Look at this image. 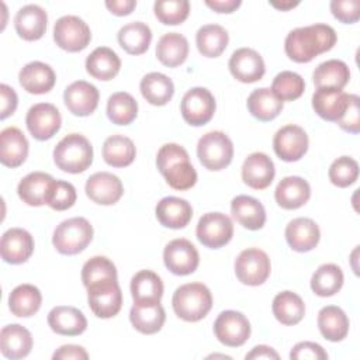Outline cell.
<instances>
[{
  "label": "cell",
  "instance_id": "obj_54",
  "mask_svg": "<svg viewBox=\"0 0 360 360\" xmlns=\"http://www.w3.org/2000/svg\"><path fill=\"white\" fill-rule=\"evenodd\" d=\"M290 359L292 360H325L328 359V353L323 350V347L315 342H300L297 343L291 352H290Z\"/></svg>",
  "mask_w": 360,
  "mask_h": 360
},
{
  "label": "cell",
  "instance_id": "obj_36",
  "mask_svg": "<svg viewBox=\"0 0 360 360\" xmlns=\"http://www.w3.org/2000/svg\"><path fill=\"white\" fill-rule=\"evenodd\" d=\"M142 97L152 105H166L173 94L174 84L170 77L159 72H150L145 75L139 83Z\"/></svg>",
  "mask_w": 360,
  "mask_h": 360
},
{
  "label": "cell",
  "instance_id": "obj_28",
  "mask_svg": "<svg viewBox=\"0 0 360 360\" xmlns=\"http://www.w3.org/2000/svg\"><path fill=\"white\" fill-rule=\"evenodd\" d=\"M311 197L309 183L300 176L284 177L274 190L276 202L284 210H297L308 202Z\"/></svg>",
  "mask_w": 360,
  "mask_h": 360
},
{
  "label": "cell",
  "instance_id": "obj_22",
  "mask_svg": "<svg viewBox=\"0 0 360 360\" xmlns=\"http://www.w3.org/2000/svg\"><path fill=\"white\" fill-rule=\"evenodd\" d=\"M321 231L318 224L305 217L294 218L285 226V240L295 252H309L319 243Z\"/></svg>",
  "mask_w": 360,
  "mask_h": 360
},
{
  "label": "cell",
  "instance_id": "obj_55",
  "mask_svg": "<svg viewBox=\"0 0 360 360\" xmlns=\"http://www.w3.org/2000/svg\"><path fill=\"white\" fill-rule=\"evenodd\" d=\"M18 104V97L14 89L7 84H0V118L6 120L13 115Z\"/></svg>",
  "mask_w": 360,
  "mask_h": 360
},
{
  "label": "cell",
  "instance_id": "obj_47",
  "mask_svg": "<svg viewBox=\"0 0 360 360\" xmlns=\"http://www.w3.org/2000/svg\"><path fill=\"white\" fill-rule=\"evenodd\" d=\"M270 90L280 101H294L302 96L305 82L301 75L291 70H283L273 79Z\"/></svg>",
  "mask_w": 360,
  "mask_h": 360
},
{
  "label": "cell",
  "instance_id": "obj_9",
  "mask_svg": "<svg viewBox=\"0 0 360 360\" xmlns=\"http://www.w3.org/2000/svg\"><path fill=\"white\" fill-rule=\"evenodd\" d=\"M87 302L97 318L115 316L122 307V291L118 280L101 281L87 287Z\"/></svg>",
  "mask_w": 360,
  "mask_h": 360
},
{
  "label": "cell",
  "instance_id": "obj_6",
  "mask_svg": "<svg viewBox=\"0 0 360 360\" xmlns=\"http://www.w3.org/2000/svg\"><path fill=\"white\" fill-rule=\"evenodd\" d=\"M197 156L205 169L222 170L232 162L233 143L222 131L207 132L198 139Z\"/></svg>",
  "mask_w": 360,
  "mask_h": 360
},
{
  "label": "cell",
  "instance_id": "obj_1",
  "mask_svg": "<svg viewBox=\"0 0 360 360\" xmlns=\"http://www.w3.org/2000/svg\"><path fill=\"white\" fill-rule=\"evenodd\" d=\"M338 41L336 31L328 24H312L291 30L284 41L287 56L297 63H308L330 51Z\"/></svg>",
  "mask_w": 360,
  "mask_h": 360
},
{
  "label": "cell",
  "instance_id": "obj_21",
  "mask_svg": "<svg viewBox=\"0 0 360 360\" xmlns=\"http://www.w3.org/2000/svg\"><path fill=\"white\" fill-rule=\"evenodd\" d=\"M349 104V94L340 89H316L312 96V108L325 121L338 122Z\"/></svg>",
  "mask_w": 360,
  "mask_h": 360
},
{
  "label": "cell",
  "instance_id": "obj_30",
  "mask_svg": "<svg viewBox=\"0 0 360 360\" xmlns=\"http://www.w3.org/2000/svg\"><path fill=\"white\" fill-rule=\"evenodd\" d=\"M231 214L239 225L249 231L262 229L266 222L263 204L250 195H236L231 201Z\"/></svg>",
  "mask_w": 360,
  "mask_h": 360
},
{
  "label": "cell",
  "instance_id": "obj_13",
  "mask_svg": "<svg viewBox=\"0 0 360 360\" xmlns=\"http://www.w3.org/2000/svg\"><path fill=\"white\" fill-rule=\"evenodd\" d=\"M163 262L170 273L176 276H188L197 270L200 255L190 240L179 238L170 240L165 246Z\"/></svg>",
  "mask_w": 360,
  "mask_h": 360
},
{
  "label": "cell",
  "instance_id": "obj_60",
  "mask_svg": "<svg viewBox=\"0 0 360 360\" xmlns=\"http://www.w3.org/2000/svg\"><path fill=\"white\" fill-rule=\"evenodd\" d=\"M270 6H273L274 8H277V10H281V11H287V10H290V8H294L295 6H298V3H292V1H285V3H274V1H271L270 3Z\"/></svg>",
  "mask_w": 360,
  "mask_h": 360
},
{
  "label": "cell",
  "instance_id": "obj_34",
  "mask_svg": "<svg viewBox=\"0 0 360 360\" xmlns=\"http://www.w3.org/2000/svg\"><path fill=\"white\" fill-rule=\"evenodd\" d=\"M318 328L329 342H340L349 333V318L336 305H326L318 312Z\"/></svg>",
  "mask_w": 360,
  "mask_h": 360
},
{
  "label": "cell",
  "instance_id": "obj_29",
  "mask_svg": "<svg viewBox=\"0 0 360 360\" xmlns=\"http://www.w3.org/2000/svg\"><path fill=\"white\" fill-rule=\"evenodd\" d=\"M32 349L31 332L18 323L3 326L0 332V350L7 359L17 360L27 357Z\"/></svg>",
  "mask_w": 360,
  "mask_h": 360
},
{
  "label": "cell",
  "instance_id": "obj_26",
  "mask_svg": "<svg viewBox=\"0 0 360 360\" xmlns=\"http://www.w3.org/2000/svg\"><path fill=\"white\" fill-rule=\"evenodd\" d=\"M156 218L160 225L170 229H181L188 225L193 218L191 204L180 197H165L162 198L156 208Z\"/></svg>",
  "mask_w": 360,
  "mask_h": 360
},
{
  "label": "cell",
  "instance_id": "obj_16",
  "mask_svg": "<svg viewBox=\"0 0 360 360\" xmlns=\"http://www.w3.org/2000/svg\"><path fill=\"white\" fill-rule=\"evenodd\" d=\"M228 68L231 75L242 83L259 82L266 72L264 60L252 48H239L229 58Z\"/></svg>",
  "mask_w": 360,
  "mask_h": 360
},
{
  "label": "cell",
  "instance_id": "obj_8",
  "mask_svg": "<svg viewBox=\"0 0 360 360\" xmlns=\"http://www.w3.org/2000/svg\"><path fill=\"white\" fill-rule=\"evenodd\" d=\"M53 41L66 52H80L91 41L89 25L77 15H63L53 25Z\"/></svg>",
  "mask_w": 360,
  "mask_h": 360
},
{
  "label": "cell",
  "instance_id": "obj_52",
  "mask_svg": "<svg viewBox=\"0 0 360 360\" xmlns=\"http://www.w3.org/2000/svg\"><path fill=\"white\" fill-rule=\"evenodd\" d=\"M330 11L336 20L343 24H354L360 18L359 0H333L330 1Z\"/></svg>",
  "mask_w": 360,
  "mask_h": 360
},
{
  "label": "cell",
  "instance_id": "obj_43",
  "mask_svg": "<svg viewBox=\"0 0 360 360\" xmlns=\"http://www.w3.org/2000/svg\"><path fill=\"white\" fill-rule=\"evenodd\" d=\"M136 156V148L125 135H111L103 143V159L108 166L127 167Z\"/></svg>",
  "mask_w": 360,
  "mask_h": 360
},
{
  "label": "cell",
  "instance_id": "obj_32",
  "mask_svg": "<svg viewBox=\"0 0 360 360\" xmlns=\"http://www.w3.org/2000/svg\"><path fill=\"white\" fill-rule=\"evenodd\" d=\"M55 179L44 172H32L22 177L17 186L18 197L31 207H41L46 204L49 188Z\"/></svg>",
  "mask_w": 360,
  "mask_h": 360
},
{
  "label": "cell",
  "instance_id": "obj_31",
  "mask_svg": "<svg viewBox=\"0 0 360 360\" xmlns=\"http://www.w3.org/2000/svg\"><path fill=\"white\" fill-rule=\"evenodd\" d=\"M131 295L134 304L153 305L163 297L162 278L152 270H139L131 280Z\"/></svg>",
  "mask_w": 360,
  "mask_h": 360
},
{
  "label": "cell",
  "instance_id": "obj_24",
  "mask_svg": "<svg viewBox=\"0 0 360 360\" xmlns=\"http://www.w3.org/2000/svg\"><path fill=\"white\" fill-rule=\"evenodd\" d=\"M21 87L30 94H45L51 91L56 82L53 69L44 62L34 60L27 63L18 73Z\"/></svg>",
  "mask_w": 360,
  "mask_h": 360
},
{
  "label": "cell",
  "instance_id": "obj_33",
  "mask_svg": "<svg viewBox=\"0 0 360 360\" xmlns=\"http://www.w3.org/2000/svg\"><path fill=\"white\" fill-rule=\"evenodd\" d=\"M121 69V59L108 46L96 48L86 59L87 73L97 80H111Z\"/></svg>",
  "mask_w": 360,
  "mask_h": 360
},
{
  "label": "cell",
  "instance_id": "obj_53",
  "mask_svg": "<svg viewBox=\"0 0 360 360\" xmlns=\"http://www.w3.org/2000/svg\"><path fill=\"white\" fill-rule=\"evenodd\" d=\"M343 131L350 134L360 132V98L356 94H349V104L343 117L336 122Z\"/></svg>",
  "mask_w": 360,
  "mask_h": 360
},
{
  "label": "cell",
  "instance_id": "obj_3",
  "mask_svg": "<svg viewBox=\"0 0 360 360\" xmlns=\"http://www.w3.org/2000/svg\"><path fill=\"white\" fill-rule=\"evenodd\" d=\"M172 305L174 314L186 322H198L212 308V295L202 283H187L176 288Z\"/></svg>",
  "mask_w": 360,
  "mask_h": 360
},
{
  "label": "cell",
  "instance_id": "obj_51",
  "mask_svg": "<svg viewBox=\"0 0 360 360\" xmlns=\"http://www.w3.org/2000/svg\"><path fill=\"white\" fill-rule=\"evenodd\" d=\"M76 198V188L72 183L65 180H55L49 188L46 205L56 211H65L75 205Z\"/></svg>",
  "mask_w": 360,
  "mask_h": 360
},
{
  "label": "cell",
  "instance_id": "obj_25",
  "mask_svg": "<svg viewBox=\"0 0 360 360\" xmlns=\"http://www.w3.org/2000/svg\"><path fill=\"white\" fill-rule=\"evenodd\" d=\"M28 141L17 127H7L0 132V162L7 167L21 166L28 156Z\"/></svg>",
  "mask_w": 360,
  "mask_h": 360
},
{
  "label": "cell",
  "instance_id": "obj_58",
  "mask_svg": "<svg viewBox=\"0 0 360 360\" xmlns=\"http://www.w3.org/2000/svg\"><path fill=\"white\" fill-rule=\"evenodd\" d=\"M242 4L240 0H205V6L215 13H233Z\"/></svg>",
  "mask_w": 360,
  "mask_h": 360
},
{
  "label": "cell",
  "instance_id": "obj_5",
  "mask_svg": "<svg viewBox=\"0 0 360 360\" xmlns=\"http://www.w3.org/2000/svg\"><path fill=\"white\" fill-rule=\"evenodd\" d=\"M93 239V226L83 217L62 221L53 231L52 243L60 255L73 256L83 252Z\"/></svg>",
  "mask_w": 360,
  "mask_h": 360
},
{
  "label": "cell",
  "instance_id": "obj_41",
  "mask_svg": "<svg viewBox=\"0 0 360 360\" xmlns=\"http://www.w3.org/2000/svg\"><path fill=\"white\" fill-rule=\"evenodd\" d=\"M314 84L316 89H340L349 83L350 70L349 66L339 59H329L319 63L312 73Z\"/></svg>",
  "mask_w": 360,
  "mask_h": 360
},
{
  "label": "cell",
  "instance_id": "obj_19",
  "mask_svg": "<svg viewBox=\"0 0 360 360\" xmlns=\"http://www.w3.org/2000/svg\"><path fill=\"white\" fill-rule=\"evenodd\" d=\"M34 238L22 228L7 229L0 240V255L6 263H25L34 253Z\"/></svg>",
  "mask_w": 360,
  "mask_h": 360
},
{
  "label": "cell",
  "instance_id": "obj_44",
  "mask_svg": "<svg viewBox=\"0 0 360 360\" xmlns=\"http://www.w3.org/2000/svg\"><path fill=\"white\" fill-rule=\"evenodd\" d=\"M246 104L249 112L263 122L274 120L283 110V101H280L267 87L253 90L249 94Z\"/></svg>",
  "mask_w": 360,
  "mask_h": 360
},
{
  "label": "cell",
  "instance_id": "obj_49",
  "mask_svg": "<svg viewBox=\"0 0 360 360\" xmlns=\"http://www.w3.org/2000/svg\"><path fill=\"white\" fill-rule=\"evenodd\" d=\"M328 176L333 186L340 188L349 187L354 184L359 177V163L350 156H340L329 166Z\"/></svg>",
  "mask_w": 360,
  "mask_h": 360
},
{
  "label": "cell",
  "instance_id": "obj_59",
  "mask_svg": "<svg viewBox=\"0 0 360 360\" xmlns=\"http://www.w3.org/2000/svg\"><path fill=\"white\" fill-rule=\"evenodd\" d=\"M245 359H280L278 353L270 347V346H266V345H259V346H255L252 349V352H249Z\"/></svg>",
  "mask_w": 360,
  "mask_h": 360
},
{
  "label": "cell",
  "instance_id": "obj_14",
  "mask_svg": "<svg viewBox=\"0 0 360 360\" xmlns=\"http://www.w3.org/2000/svg\"><path fill=\"white\" fill-rule=\"evenodd\" d=\"M25 124L30 134L37 141H46L60 129L62 117L53 104L38 103L28 110Z\"/></svg>",
  "mask_w": 360,
  "mask_h": 360
},
{
  "label": "cell",
  "instance_id": "obj_2",
  "mask_svg": "<svg viewBox=\"0 0 360 360\" xmlns=\"http://www.w3.org/2000/svg\"><path fill=\"white\" fill-rule=\"evenodd\" d=\"M156 166L173 190L184 191L197 183V172L190 163L188 152L179 143H165L158 150Z\"/></svg>",
  "mask_w": 360,
  "mask_h": 360
},
{
  "label": "cell",
  "instance_id": "obj_18",
  "mask_svg": "<svg viewBox=\"0 0 360 360\" xmlns=\"http://www.w3.org/2000/svg\"><path fill=\"white\" fill-rule=\"evenodd\" d=\"M87 197L100 205H112L120 201L124 194L122 181L118 176L108 172H97L86 181Z\"/></svg>",
  "mask_w": 360,
  "mask_h": 360
},
{
  "label": "cell",
  "instance_id": "obj_39",
  "mask_svg": "<svg viewBox=\"0 0 360 360\" xmlns=\"http://www.w3.org/2000/svg\"><path fill=\"white\" fill-rule=\"evenodd\" d=\"M129 321L138 332L143 335H153L165 325L166 312L160 302L153 305L134 304L129 311Z\"/></svg>",
  "mask_w": 360,
  "mask_h": 360
},
{
  "label": "cell",
  "instance_id": "obj_48",
  "mask_svg": "<svg viewBox=\"0 0 360 360\" xmlns=\"http://www.w3.org/2000/svg\"><path fill=\"white\" fill-rule=\"evenodd\" d=\"M108 280H118V276L115 264L105 256H94L83 264L82 281L86 288Z\"/></svg>",
  "mask_w": 360,
  "mask_h": 360
},
{
  "label": "cell",
  "instance_id": "obj_50",
  "mask_svg": "<svg viewBox=\"0 0 360 360\" xmlns=\"http://www.w3.org/2000/svg\"><path fill=\"white\" fill-rule=\"evenodd\" d=\"M156 18L165 25H179L184 22L190 13V3L187 0H165L153 4Z\"/></svg>",
  "mask_w": 360,
  "mask_h": 360
},
{
  "label": "cell",
  "instance_id": "obj_57",
  "mask_svg": "<svg viewBox=\"0 0 360 360\" xmlns=\"http://www.w3.org/2000/svg\"><path fill=\"white\" fill-rule=\"evenodd\" d=\"M105 7L110 10L111 14L124 17L134 11V8L136 7V1L135 0H107Z\"/></svg>",
  "mask_w": 360,
  "mask_h": 360
},
{
  "label": "cell",
  "instance_id": "obj_56",
  "mask_svg": "<svg viewBox=\"0 0 360 360\" xmlns=\"http://www.w3.org/2000/svg\"><path fill=\"white\" fill-rule=\"evenodd\" d=\"M53 360H87L89 359V353L86 352L84 347L77 346V345H63L60 346L53 354H52Z\"/></svg>",
  "mask_w": 360,
  "mask_h": 360
},
{
  "label": "cell",
  "instance_id": "obj_38",
  "mask_svg": "<svg viewBox=\"0 0 360 360\" xmlns=\"http://www.w3.org/2000/svg\"><path fill=\"white\" fill-rule=\"evenodd\" d=\"M42 304V295L38 287L32 284H20L8 295V308L18 318L35 315Z\"/></svg>",
  "mask_w": 360,
  "mask_h": 360
},
{
  "label": "cell",
  "instance_id": "obj_15",
  "mask_svg": "<svg viewBox=\"0 0 360 360\" xmlns=\"http://www.w3.org/2000/svg\"><path fill=\"white\" fill-rule=\"evenodd\" d=\"M308 135L300 125L281 127L273 138L274 153L284 162H297L308 150Z\"/></svg>",
  "mask_w": 360,
  "mask_h": 360
},
{
  "label": "cell",
  "instance_id": "obj_20",
  "mask_svg": "<svg viewBox=\"0 0 360 360\" xmlns=\"http://www.w3.org/2000/svg\"><path fill=\"white\" fill-rule=\"evenodd\" d=\"M276 174L273 160L263 152L250 153L242 165V180L255 190L267 188Z\"/></svg>",
  "mask_w": 360,
  "mask_h": 360
},
{
  "label": "cell",
  "instance_id": "obj_17",
  "mask_svg": "<svg viewBox=\"0 0 360 360\" xmlns=\"http://www.w3.org/2000/svg\"><path fill=\"white\" fill-rule=\"evenodd\" d=\"M98 90L86 80L70 83L63 93V101L68 110L76 117H87L93 114L98 105Z\"/></svg>",
  "mask_w": 360,
  "mask_h": 360
},
{
  "label": "cell",
  "instance_id": "obj_4",
  "mask_svg": "<svg viewBox=\"0 0 360 360\" xmlns=\"http://www.w3.org/2000/svg\"><path fill=\"white\" fill-rule=\"evenodd\" d=\"M53 162L62 172L83 173L93 163V146L80 134H69L53 149Z\"/></svg>",
  "mask_w": 360,
  "mask_h": 360
},
{
  "label": "cell",
  "instance_id": "obj_11",
  "mask_svg": "<svg viewBox=\"0 0 360 360\" xmlns=\"http://www.w3.org/2000/svg\"><path fill=\"white\" fill-rule=\"evenodd\" d=\"M217 104L212 93L205 87H193L181 98L180 111L183 120L193 127H201L211 121Z\"/></svg>",
  "mask_w": 360,
  "mask_h": 360
},
{
  "label": "cell",
  "instance_id": "obj_23",
  "mask_svg": "<svg viewBox=\"0 0 360 360\" xmlns=\"http://www.w3.org/2000/svg\"><path fill=\"white\" fill-rule=\"evenodd\" d=\"M48 14L38 4L21 7L14 17V27L20 38L25 41H38L46 31Z\"/></svg>",
  "mask_w": 360,
  "mask_h": 360
},
{
  "label": "cell",
  "instance_id": "obj_7",
  "mask_svg": "<svg viewBox=\"0 0 360 360\" xmlns=\"http://www.w3.org/2000/svg\"><path fill=\"white\" fill-rule=\"evenodd\" d=\"M271 264L267 253L257 248H249L239 253L235 260L236 278L250 287L263 284L270 276Z\"/></svg>",
  "mask_w": 360,
  "mask_h": 360
},
{
  "label": "cell",
  "instance_id": "obj_40",
  "mask_svg": "<svg viewBox=\"0 0 360 360\" xmlns=\"http://www.w3.org/2000/svg\"><path fill=\"white\" fill-rule=\"evenodd\" d=\"M120 46L129 55H142L148 51L152 41L150 28L141 21L125 24L117 34Z\"/></svg>",
  "mask_w": 360,
  "mask_h": 360
},
{
  "label": "cell",
  "instance_id": "obj_10",
  "mask_svg": "<svg viewBox=\"0 0 360 360\" xmlns=\"http://www.w3.org/2000/svg\"><path fill=\"white\" fill-rule=\"evenodd\" d=\"M197 239L210 249H219L231 242L233 236V224L222 212H207L197 224Z\"/></svg>",
  "mask_w": 360,
  "mask_h": 360
},
{
  "label": "cell",
  "instance_id": "obj_37",
  "mask_svg": "<svg viewBox=\"0 0 360 360\" xmlns=\"http://www.w3.org/2000/svg\"><path fill=\"white\" fill-rule=\"evenodd\" d=\"M271 311L280 323L292 326L302 321L305 315V304L298 294L292 291H281L274 297Z\"/></svg>",
  "mask_w": 360,
  "mask_h": 360
},
{
  "label": "cell",
  "instance_id": "obj_45",
  "mask_svg": "<svg viewBox=\"0 0 360 360\" xmlns=\"http://www.w3.org/2000/svg\"><path fill=\"white\" fill-rule=\"evenodd\" d=\"M343 271L338 264H321L311 277V290L318 297H332L343 285Z\"/></svg>",
  "mask_w": 360,
  "mask_h": 360
},
{
  "label": "cell",
  "instance_id": "obj_12",
  "mask_svg": "<svg viewBox=\"0 0 360 360\" xmlns=\"http://www.w3.org/2000/svg\"><path fill=\"white\" fill-rule=\"evenodd\" d=\"M215 338L228 347H239L250 338V322L239 311H222L214 322Z\"/></svg>",
  "mask_w": 360,
  "mask_h": 360
},
{
  "label": "cell",
  "instance_id": "obj_35",
  "mask_svg": "<svg viewBox=\"0 0 360 360\" xmlns=\"http://www.w3.org/2000/svg\"><path fill=\"white\" fill-rule=\"evenodd\" d=\"M156 56L159 62L167 68L180 66L188 56L187 38L179 32L162 35L156 45Z\"/></svg>",
  "mask_w": 360,
  "mask_h": 360
},
{
  "label": "cell",
  "instance_id": "obj_46",
  "mask_svg": "<svg viewBox=\"0 0 360 360\" xmlns=\"http://www.w3.org/2000/svg\"><path fill=\"white\" fill-rule=\"evenodd\" d=\"M138 115V103L127 91H117L108 97L107 117L115 125H129Z\"/></svg>",
  "mask_w": 360,
  "mask_h": 360
},
{
  "label": "cell",
  "instance_id": "obj_42",
  "mask_svg": "<svg viewBox=\"0 0 360 360\" xmlns=\"http://www.w3.org/2000/svg\"><path fill=\"white\" fill-rule=\"evenodd\" d=\"M228 31L218 24H205L195 34L198 52L205 58H218L228 46Z\"/></svg>",
  "mask_w": 360,
  "mask_h": 360
},
{
  "label": "cell",
  "instance_id": "obj_27",
  "mask_svg": "<svg viewBox=\"0 0 360 360\" xmlns=\"http://www.w3.org/2000/svg\"><path fill=\"white\" fill-rule=\"evenodd\" d=\"M49 328L63 336H77L87 329V319L84 314L69 305H58L48 314Z\"/></svg>",
  "mask_w": 360,
  "mask_h": 360
}]
</instances>
